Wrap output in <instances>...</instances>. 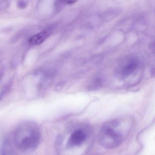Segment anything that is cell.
<instances>
[{
	"label": "cell",
	"mask_w": 155,
	"mask_h": 155,
	"mask_svg": "<svg viewBox=\"0 0 155 155\" xmlns=\"http://www.w3.org/2000/svg\"><path fill=\"white\" fill-rule=\"evenodd\" d=\"M123 135L114 129L113 125L103 127L99 133V141L106 148H114L121 144L123 140Z\"/></svg>",
	"instance_id": "1"
},
{
	"label": "cell",
	"mask_w": 155,
	"mask_h": 155,
	"mask_svg": "<svg viewBox=\"0 0 155 155\" xmlns=\"http://www.w3.org/2000/svg\"><path fill=\"white\" fill-rule=\"evenodd\" d=\"M28 134L23 135L22 139L16 140V144L19 148L28 149L36 147L40 139V134L35 128L30 127Z\"/></svg>",
	"instance_id": "2"
},
{
	"label": "cell",
	"mask_w": 155,
	"mask_h": 155,
	"mask_svg": "<svg viewBox=\"0 0 155 155\" xmlns=\"http://www.w3.org/2000/svg\"><path fill=\"white\" fill-rule=\"evenodd\" d=\"M86 138V135L81 130H77L72 133L67 143L69 147L78 146L82 144Z\"/></svg>",
	"instance_id": "3"
},
{
	"label": "cell",
	"mask_w": 155,
	"mask_h": 155,
	"mask_svg": "<svg viewBox=\"0 0 155 155\" xmlns=\"http://www.w3.org/2000/svg\"><path fill=\"white\" fill-rule=\"evenodd\" d=\"M51 30L42 31L31 37L28 41L29 44L32 45H38L42 43L50 35Z\"/></svg>",
	"instance_id": "4"
},
{
	"label": "cell",
	"mask_w": 155,
	"mask_h": 155,
	"mask_svg": "<svg viewBox=\"0 0 155 155\" xmlns=\"http://www.w3.org/2000/svg\"><path fill=\"white\" fill-rule=\"evenodd\" d=\"M138 66V61L136 59H131L121 69V75L123 77L129 76L136 70Z\"/></svg>",
	"instance_id": "5"
},
{
	"label": "cell",
	"mask_w": 155,
	"mask_h": 155,
	"mask_svg": "<svg viewBox=\"0 0 155 155\" xmlns=\"http://www.w3.org/2000/svg\"><path fill=\"white\" fill-rule=\"evenodd\" d=\"M10 6L9 0H1L0 1V11H4Z\"/></svg>",
	"instance_id": "6"
},
{
	"label": "cell",
	"mask_w": 155,
	"mask_h": 155,
	"mask_svg": "<svg viewBox=\"0 0 155 155\" xmlns=\"http://www.w3.org/2000/svg\"><path fill=\"white\" fill-rule=\"evenodd\" d=\"M17 5L20 9H24L27 6V2L24 0H19L17 2Z\"/></svg>",
	"instance_id": "7"
},
{
	"label": "cell",
	"mask_w": 155,
	"mask_h": 155,
	"mask_svg": "<svg viewBox=\"0 0 155 155\" xmlns=\"http://www.w3.org/2000/svg\"><path fill=\"white\" fill-rule=\"evenodd\" d=\"M77 0H59L60 2L66 4H72L74 3Z\"/></svg>",
	"instance_id": "8"
},
{
	"label": "cell",
	"mask_w": 155,
	"mask_h": 155,
	"mask_svg": "<svg viewBox=\"0 0 155 155\" xmlns=\"http://www.w3.org/2000/svg\"><path fill=\"white\" fill-rule=\"evenodd\" d=\"M1 155H6L5 154H2Z\"/></svg>",
	"instance_id": "9"
}]
</instances>
